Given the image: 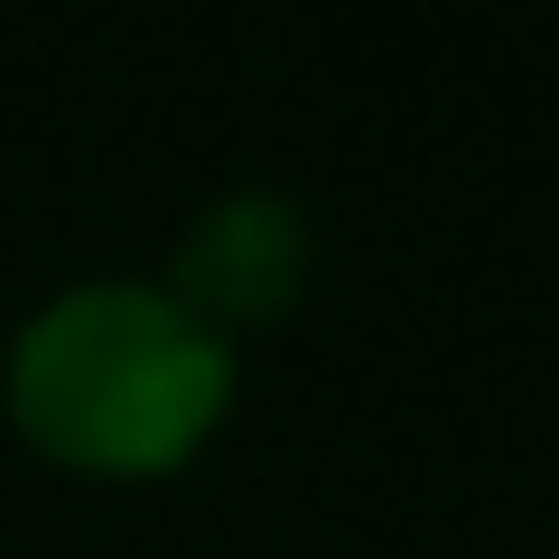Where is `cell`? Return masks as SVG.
I'll list each match as a JSON object with an SVG mask.
<instances>
[{
    "label": "cell",
    "mask_w": 559,
    "mask_h": 559,
    "mask_svg": "<svg viewBox=\"0 0 559 559\" xmlns=\"http://www.w3.org/2000/svg\"><path fill=\"white\" fill-rule=\"evenodd\" d=\"M299 280H308V215L289 197H271V187H234V197H215L197 224H187L178 271H168V299L197 308V318L234 345L242 326L289 318Z\"/></svg>",
    "instance_id": "7a4b0ae2"
},
{
    "label": "cell",
    "mask_w": 559,
    "mask_h": 559,
    "mask_svg": "<svg viewBox=\"0 0 559 559\" xmlns=\"http://www.w3.org/2000/svg\"><path fill=\"white\" fill-rule=\"evenodd\" d=\"M0 392L47 466L168 476L234 411V345L159 280H84L10 336Z\"/></svg>",
    "instance_id": "6da1fadb"
}]
</instances>
